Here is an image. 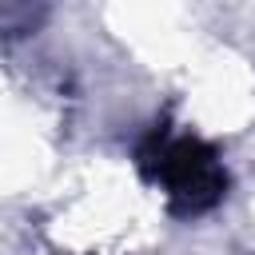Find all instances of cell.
I'll return each instance as SVG.
<instances>
[{"instance_id": "6da1fadb", "label": "cell", "mask_w": 255, "mask_h": 255, "mask_svg": "<svg viewBox=\"0 0 255 255\" xmlns=\"http://www.w3.org/2000/svg\"><path fill=\"white\" fill-rule=\"evenodd\" d=\"M143 159H147L151 175L167 187V195L179 211H207L211 203L223 199L227 175L199 139H163Z\"/></svg>"}]
</instances>
